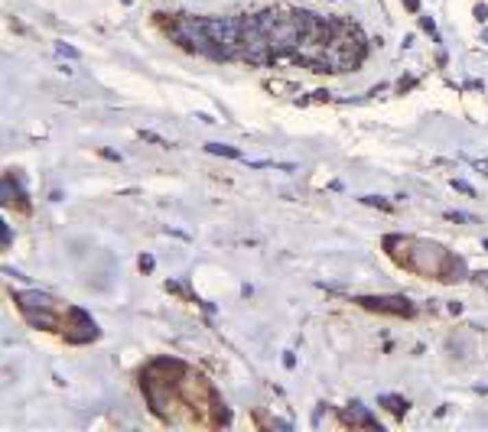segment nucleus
I'll list each match as a JSON object with an SVG mask.
<instances>
[{"label":"nucleus","instance_id":"obj_1","mask_svg":"<svg viewBox=\"0 0 488 432\" xmlns=\"http://www.w3.org/2000/svg\"><path fill=\"white\" fill-rule=\"evenodd\" d=\"M384 247H394L391 257L401 267H407L417 276H443L452 267H459V260H452L446 250L433 241H420V237H384Z\"/></svg>","mask_w":488,"mask_h":432},{"label":"nucleus","instance_id":"obj_2","mask_svg":"<svg viewBox=\"0 0 488 432\" xmlns=\"http://www.w3.org/2000/svg\"><path fill=\"white\" fill-rule=\"evenodd\" d=\"M166 33L179 43V46H186L189 52H199V56H209V59L222 62L228 59V52L218 46L209 33V23H205V16H176L170 20L166 26Z\"/></svg>","mask_w":488,"mask_h":432},{"label":"nucleus","instance_id":"obj_3","mask_svg":"<svg viewBox=\"0 0 488 432\" xmlns=\"http://www.w3.org/2000/svg\"><path fill=\"white\" fill-rule=\"evenodd\" d=\"M257 20H261V29L267 33V39H270V46H274L277 56H280V52H290V49H300L303 29L293 13L264 10V13H257Z\"/></svg>","mask_w":488,"mask_h":432},{"label":"nucleus","instance_id":"obj_4","mask_svg":"<svg viewBox=\"0 0 488 432\" xmlns=\"http://www.w3.org/2000/svg\"><path fill=\"white\" fill-rule=\"evenodd\" d=\"M62 335L72 341V345H85V341H91V338H98V325L91 322L88 312L69 306L65 309V315H62Z\"/></svg>","mask_w":488,"mask_h":432},{"label":"nucleus","instance_id":"obj_5","mask_svg":"<svg viewBox=\"0 0 488 432\" xmlns=\"http://www.w3.org/2000/svg\"><path fill=\"white\" fill-rule=\"evenodd\" d=\"M358 302H362L364 309L388 312V315H410V312H413L410 299H404V296H362Z\"/></svg>","mask_w":488,"mask_h":432},{"label":"nucleus","instance_id":"obj_6","mask_svg":"<svg viewBox=\"0 0 488 432\" xmlns=\"http://www.w3.org/2000/svg\"><path fill=\"white\" fill-rule=\"evenodd\" d=\"M345 420H349L351 426H364V429H377V432H381V422H377V420H371V416L364 413V407H362V403H351V407H349V413H345Z\"/></svg>","mask_w":488,"mask_h":432},{"label":"nucleus","instance_id":"obj_7","mask_svg":"<svg viewBox=\"0 0 488 432\" xmlns=\"http://www.w3.org/2000/svg\"><path fill=\"white\" fill-rule=\"evenodd\" d=\"M209 153H218V156H231V160H241V153L235 147H225V143H205Z\"/></svg>","mask_w":488,"mask_h":432},{"label":"nucleus","instance_id":"obj_8","mask_svg":"<svg viewBox=\"0 0 488 432\" xmlns=\"http://www.w3.org/2000/svg\"><path fill=\"white\" fill-rule=\"evenodd\" d=\"M381 403H384L391 413H397V416L407 413V400H401V396H381Z\"/></svg>","mask_w":488,"mask_h":432},{"label":"nucleus","instance_id":"obj_9","mask_svg":"<svg viewBox=\"0 0 488 432\" xmlns=\"http://www.w3.org/2000/svg\"><path fill=\"white\" fill-rule=\"evenodd\" d=\"M452 189H456V192H465V195H476V189L469 182H459V179H452Z\"/></svg>","mask_w":488,"mask_h":432},{"label":"nucleus","instance_id":"obj_10","mask_svg":"<svg viewBox=\"0 0 488 432\" xmlns=\"http://www.w3.org/2000/svg\"><path fill=\"white\" fill-rule=\"evenodd\" d=\"M362 202H364V205H377V208H391V205L384 202V198H375V195H364Z\"/></svg>","mask_w":488,"mask_h":432},{"label":"nucleus","instance_id":"obj_11","mask_svg":"<svg viewBox=\"0 0 488 432\" xmlns=\"http://www.w3.org/2000/svg\"><path fill=\"white\" fill-rule=\"evenodd\" d=\"M59 52H62V56H69V59H78V49H72V46H65V43H59Z\"/></svg>","mask_w":488,"mask_h":432},{"label":"nucleus","instance_id":"obj_12","mask_svg":"<svg viewBox=\"0 0 488 432\" xmlns=\"http://www.w3.org/2000/svg\"><path fill=\"white\" fill-rule=\"evenodd\" d=\"M446 218H450V221H472L469 215H459V211H446Z\"/></svg>","mask_w":488,"mask_h":432},{"label":"nucleus","instance_id":"obj_13","mask_svg":"<svg viewBox=\"0 0 488 432\" xmlns=\"http://www.w3.org/2000/svg\"><path fill=\"white\" fill-rule=\"evenodd\" d=\"M140 136H143V140H150V143H160V147H170V143H166L163 136H156V134H140Z\"/></svg>","mask_w":488,"mask_h":432},{"label":"nucleus","instance_id":"obj_14","mask_svg":"<svg viewBox=\"0 0 488 432\" xmlns=\"http://www.w3.org/2000/svg\"><path fill=\"white\" fill-rule=\"evenodd\" d=\"M140 270L150 273V270H153V257H140Z\"/></svg>","mask_w":488,"mask_h":432},{"label":"nucleus","instance_id":"obj_15","mask_svg":"<svg viewBox=\"0 0 488 432\" xmlns=\"http://www.w3.org/2000/svg\"><path fill=\"white\" fill-rule=\"evenodd\" d=\"M476 16H478V20H482V23H485V20H488V7H485V3H478V7H476Z\"/></svg>","mask_w":488,"mask_h":432},{"label":"nucleus","instance_id":"obj_16","mask_svg":"<svg viewBox=\"0 0 488 432\" xmlns=\"http://www.w3.org/2000/svg\"><path fill=\"white\" fill-rule=\"evenodd\" d=\"M423 29H426V33H437V26H433V20H430V16H423Z\"/></svg>","mask_w":488,"mask_h":432},{"label":"nucleus","instance_id":"obj_17","mask_svg":"<svg viewBox=\"0 0 488 432\" xmlns=\"http://www.w3.org/2000/svg\"><path fill=\"white\" fill-rule=\"evenodd\" d=\"M404 3H407V10H413V13L420 10V0H404Z\"/></svg>","mask_w":488,"mask_h":432}]
</instances>
